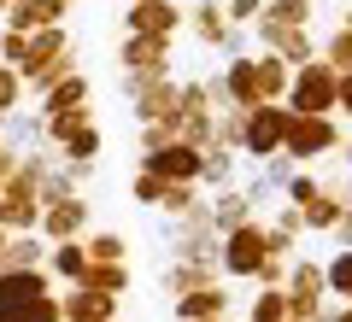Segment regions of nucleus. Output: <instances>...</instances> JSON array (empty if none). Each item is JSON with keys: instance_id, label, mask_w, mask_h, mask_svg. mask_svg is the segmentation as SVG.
Listing matches in <instances>:
<instances>
[{"instance_id": "obj_1", "label": "nucleus", "mask_w": 352, "mask_h": 322, "mask_svg": "<svg viewBox=\"0 0 352 322\" xmlns=\"http://www.w3.org/2000/svg\"><path fill=\"white\" fill-rule=\"evenodd\" d=\"M147 176H164V182L200 176V152H194V147H159V152L147 159Z\"/></svg>"}, {"instance_id": "obj_2", "label": "nucleus", "mask_w": 352, "mask_h": 322, "mask_svg": "<svg viewBox=\"0 0 352 322\" xmlns=\"http://www.w3.org/2000/svg\"><path fill=\"white\" fill-rule=\"evenodd\" d=\"M30 299H47V281H41L36 270L0 275V310H18V305H30Z\"/></svg>"}, {"instance_id": "obj_3", "label": "nucleus", "mask_w": 352, "mask_h": 322, "mask_svg": "<svg viewBox=\"0 0 352 322\" xmlns=\"http://www.w3.org/2000/svg\"><path fill=\"white\" fill-rule=\"evenodd\" d=\"M282 135H288V117H282V112H252V124H247V135H241V141H247L252 152H270Z\"/></svg>"}, {"instance_id": "obj_4", "label": "nucleus", "mask_w": 352, "mask_h": 322, "mask_svg": "<svg viewBox=\"0 0 352 322\" xmlns=\"http://www.w3.org/2000/svg\"><path fill=\"white\" fill-rule=\"evenodd\" d=\"M258 258H264V235L258 229H241V235H229V270L235 275H247V270H258Z\"/></svg>"}, {"instance_id": "obj_5", "label": "nucleus", "mask_w": 352, "mask_h": 322, "mask_svg": "<svg viewBox=\"0 0 352 322\" xmlns=\"http://www.w3.org/2000/svg\"><path fill=\"white\" fill-rule=\"evenodd\" d=\"M329 100H335V76L329 71H305L300 88H294V106H300V112H317V106H329Z\"/></svg>"}, {"instance_id": "obj_6", "label": "nucleus", "mask_w": 352, "mask_h": 322, "mask_svg": "<svg viewBox=\"0 0 352 322\" xmlns=\"http://www.w3.org/2000/svg\"><path fill=\"white\" fill-rule=\"evenodd\" d=\"M282 141H288L294 159H305V152H317L323 141H335V129H329V124H294V117H288V135H282Z\"/></svg>"}, {"instance_id": "obj_7", "label": "nucleus", "mask_w": 352, "mask_h": 322, "mask_svg": "<svg viewBox=\"0 0 352 322\" xmlns=\"http://www.w3.org/2000/svg\"><path fill=\"white\" fill-rule=\"evenodd\" d=\"M129 24H135V36H164V30L176 24L164 6H153V0H135V12H129Z\"/></svg>"}, {"instance_id": "obj_8", "label": "nucleus", "mask_w": 352, "mask_h": 322, "mask_svg": "<svg viewBox=\"0 0 352 322\" xmlns=\"http://www.w3.org/2000/svg\"><path fill=\"white\" fill-rule=\"evenodd\" d=\"M217 305H223V299H217L212 293V287H206V293H182V305H176V317H182V322H206V317H217Z\"/></svg>"}, {"instance_id": "obj_9", "label": "nucleus", "mask_w": 352, "mask_h": 322, "mask_svg": "<svg viewBox=\"0 0 352 322\" xmlns=\"http://www.w3.org/2000/svg\"><path fill=\"white\" fill-rule=\"evenodd\" d=\"M76 223H82V205H71V199H65V205H53V217H47V235H71Z\"/></svg>"}, {"instance_id": "obj_10", "label": "nucleus", "mask_w": 352, "mask_h": 322, "mask_svg": "<svg viewBox=\"0 0 352 322\" xmlns=\"http://www.w3.org/2000/svg\"><path fill=\"white\" fill-rule=\"evenodd\" d=\"M76 317H94V322L112 317V299L106 293H76Z\"/></svg>"}, {"instance_id": "obj_11", "label": "nucleus", "mask_w": 352, "mask_h": 322, "mask_svg": "<svg viewBox=\"0 0 352 322\" xmlns=\"http://www.w3.org/2000/svg\"><path fill=\"white\" fill-rule=\"evenodd\" d=\"M276 317H288V299H282V293H264L258 299V322H276Z\"/></svg>"}, {"instance_id": "obj_12", "label": "nucleus", "mask_w": 352, "mask_h": 322, "mask_svg": "<svg viewBox=\"0 0 352 322\" xmlns=\"http://www.w3.org/2000/svg\"><path fill=\"white\" fill-rule=\"evenodd\" d=\"M59 270H65V275H88V264H82V246H59Z\"/></svg>"}, {"instance_id": "obj_13", "label": "nucleus", "mask_w": 352, "mask_h": 322, "mask_svg": "<svg viewBox=\"0 0 352 322\" xmlns=\"http://www.w3.org/2000/svg\"><path fill=\"white\" fill-rule=\"evenodd\" d=\"M88 152H100V135H94V129H82V135L71 141V159H88Z\"/></svg>"}, {"instance_id": "obj_14", "label": "nucleus", "mask_w": 352, "mask_h": 322, "mask_svg": "<svg viewBox=\"0 0 352 322\" xmlns=\"http://www.w3.org/2000/svg\"><path fill=\"white\" fill-rule=\"evenodd\" d=\"M12 100H18V76H12V71H0V112H6Z\"/></svg>"}, {"instance_id": "obj_15", "label": "nucleus", "mask_w": 352, "mask_h": 322, "mask_svg": "<svg viewBox=\"0 0 352 322\" xmlns=\"http://www.w3.org/2000/svg\"><path fill=\"white\" fill-rule=\"evenodd\" d=\"M340 100H346V106H352V82H340Z\"/></svg>"}, {"instance_id": "obj_16", "label": "nucleus", "mask_w": 352, "mask_h": 322, "mask_svg": "<svg viewBox=\"0 0 352 322\" xmlns=\"http://www.w3.org/2000/svg\"><path fill=\"white\" fill-rule=\"evenodd\" d=\"M0 252H6V240H0Z\"/></svg>"}, {"instance_id": "obj_17", "label": "nucleus", "mask_w": 352, "mask_h": 322, "mask_svg": "<svg viewBox=\"0 0 352 322\" xmlns=\"http://www.w3.org/2000/svg\"><path fill=\"white\" fill-rule=\"evenodd\" d=\"M0 6H6V0H0Z\"/></svg>"}]
</instances>
